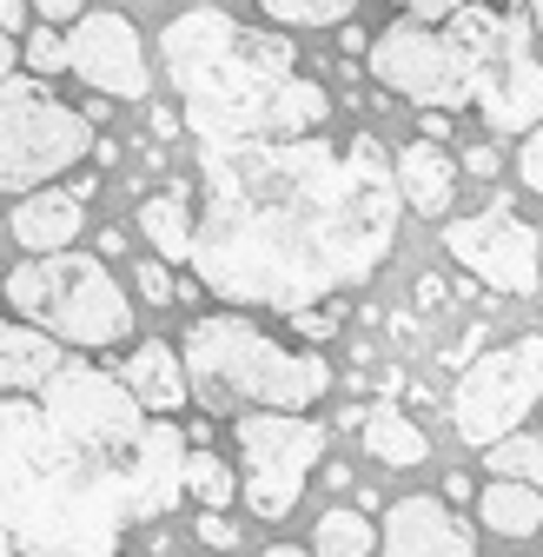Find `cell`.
I'll return each mask as SVG.
<instances>
[{"label":"cell","instance_id":"1","mask_svg":"<svg viewBox=\"0 0 543 557\" xmlns=\"http://www.w3.org/2000/svg\"><path fill=\"white\" fill-rule=\"evenodd\" d=\"M391 160L371 133L331 147L318 133L199 139L192 272L226 306L305 312L391 259L397 239Z\"/></svg>","mask_w":543,"mask_h":557},{"label":"cell","instance_id":"2","mask_svg":"<svg viewBox=\"0 0 543 557\" xmlns=\"http://www.w3.org/2000/svg\"><path fill=\"white\" fill-rule=\"evenodd\" d=\"M160 66L179 94L192 139H252V133H312L331 94L299 74L286 34H258L219 8H192L160 27Z\"/></svg>","mask_w":543,"mask_h":557},{"label":"cell","instance_id":"3","mask_svg":"<svg viewBox=\"0 0 543 557\" xmlns=\"http://www.w3.org/2000/svg\"><path fill=\"white\" fill-rule=\"evenodd\" d=\"M186 372L192 392L206 398V411H232V405H279V411H305L331 392V366L318 352H286L272 332H258L239 312H213L192 319L186 332Z\"/></svg>","mask_w":543,"mask_h":557},{"label":"cell","instance_id":"4","mask_svg":"<svg viewBox=\"0 0 543 557\" xmlns=\"http://www.w3.org/2000/svg\"><path fill=\"white\" fill-rule=\"evenodd\" d=\"M8 306L34 325H47L66 345H119L132 338V299L113 286L106 252H80V246H60V252H27L8 272Z\"/></svg>","mask_w":543,"mask_h":557},{"label":"cell","instance_id":"5","mask_svg":"<svg viewBox=\"0 0 543 557\" xmlns=\"http://www.w3.org/2000/svg\"><path fill=\"white\" fill-rule=\"evenodd\" d=\"M93 153V113H74L47 94L40 74L0 81V193H34L74 173Z\"/></svg>","mask_w":543,"mask_h":557},{"label":"cell","instance_id":"6","mask_svg":"<svg viewBox=\"0 0 543 557\" xmlns=\"http://www.w3.org/2000/svg\"><path fill=\"white\" fill-rule=\"evenodd\" d=\"M371 81L412 107H438V113H464L478 107V60H470V34L457 27V14H444V27L404 14L371 40Z\"/></svg>","mask_w":543,"mask_h":557},{"label":"cell","instance_id":"7","mask_svg":"<svg viewBox=\"0 0 543 557\" xmlns=\"http://www.w3.org/2000/svg\"><path fill=\"white\" fill-rule=\"evenodd\" d=\"M457 27L470 34L478 60V113L497 133H530L543 126V53H536V21L530 14H497L484 0H464Z\"/></svg>","mask_w":543,"mask_h":557},{"label":"cell","instance_id":"8","mask_svg":"<svg viewBox=\"0 0 543 557\" xmlns=\"http://www.w3.org/2000/svg\"><path fill=\"white\" fill-rule=\"evenodd\" d=\"M232 438H239V465H245L239 498L252 505V518H265V524L292 518L299 498H305V478L325 458V425H312L305 411L265 405V411L232 418Z\"/></svg>","mask_w":543,"mask_h":557},{"label":"cell","instance_id":"9","mask_svg":"<svg viewBox=\"0 0 543 557\" xmlns=\"http://www.w3.org/2000/svg\"><path fill=\"white\" fill-rule=\"evenodd\" d=\"M536 398H543V332L510 338L497 352L464 366V379L451 392V425H457L464 445L484 451V445H497L523 425L536 411Z\"/></svg>","mask_w":543,"mask_h":557},{"label":"cell","instance_id":"10","mask_svg":"<svg viewBox=\"0 0 543 557\" xmlns=\"http://www.w3.org/2000/svg\"><path fill=\"white\" fill-rule=\"evenodd\" d=\"M444 252L464 265V272H478L484 286L497 293H536V233L510 213L504 199H491L484 213H470V220H451L444 226Z\"/></svg>","mask_w":543,"mask_h":557},{"label":"cell","instance_id":"11","mask_svg":"<svg viewBox=\"0 0 543 557\" xmlns=\"http://www.w3.org/2000/svg\"><path fill=\"white\" fill-rule=\"evenodd\" d=\"M66 47H74V74H80L93 94H106V100H147V87H153L147 47H140V34H132L126 14L100 8V14L74 21Z\"/></svg>","mask_w":543,"mask_h":557},{"label":"cell","instance_id":"12","mask_svg":"<svg viewBox=\"0 0 543 557\" xmlns=\"http://www.w3.org/2000/svg\"><path fill=\"white\" fill-rule=\"evenodd\" d=\"M384 557H478V531L457 518L444 492L397 498L384 511Z\"/></svg>","mask_w":543,"mask_h":557},{"label":"cell","instance_id":"13","mask_svg":"<svg viewBox=\"0 0 543 557\" xmlns=\"http://www.w3.org/2000/svg\"><path fill=\"white\" fill-rule=\"evenodd\" d=\"M87 199H93V180H74V193L34 186V193H21L8 233L21 239V252H60L87 233Z\"/></svg>","mask_w":543,"mask_h":557},{"label":"cell","instance_id":"14","mask_svg":"<svg viewBox=\"0 0 543 557\" xmlns=\"http://www.w3.org/2000/svg\"><path fill=\"white\" fill-rule=\"evenodd\" d=\"M60 338L34 319H0V392H40L60 372Z\"/></svg>","mask_w":543,"mask_h":557},{"label":"cell","instance_id":"15","mask_svg":"<svg viewBox=\"0 0 543 557\" xmlns=\"http://www.w3.org/2000/svg\"><path fill=\"white\" fill-rule=\"evenodd\" d=\"M119 379H126L132 392H140V405H147V411H160V418H166V411H179V405L192 398V372H186V352H173L166 338H147L140 352L126 359V372H119Z\"/></svg>","mask_w":543,"mask_h":557},{"label":"cell","instance_id":"16","mask_svg":"<svg viewBox=\"0 0 543 557\" xmlns=\"http://www.w3.org/2000/svg\"><path fill=\"white\" fill-rule=\"evenodd\" d=\"M397 186H404V206H418V213H444L451 206V193H457V166H451V153L438 147V139L425 133L418 147H404L397 153Z\"/></svg>","mask_w":543,"mask_h":557},{"label":"cell","instance_id":"17","mask_svg":"<svg viewBox=\"0 0 543 557\" xmlns=\"http://www.w3.org/2000/svg\"><path fill=\"white\" fill-rule=\"evenodd\" d=\"M365 458H371V465H391V471H412V465L431 458V445H425V432H418V418H404V411L384 398L378 411H365Z\"/></svg>","mask_w":543,"mask_h":557},{"label":"cell","instance_id":"18","mask_svg":"<svg viewBox=\"0 0 543 557\" xmlns=\"http://www.w3.org/2000/svg\"><path fill=\"white\" fill-rule=\"evenodd\" d=\"M478 518L491 531H504V537H530V531H543V498L523 478H491L484 498H478Z\"/></svg>","mask_w":543,"mask_h":557},{"label":"cell","instance_id":"19","mask_svg":"<svg viewBox=\"0 0 543 557\" xmlns=\"http://www.w3.org/2000/svg\"><path fill=\"white\" fill-rule=\"evenodd\" d=\"M192 213H186V193H166V199H147L140 206V233L153 239L160 259H186L192 265Z\"/></svg>","mask_w":543,"mask_h":557},{"label":"cell","instance_id":"20","mask_svg":"<svg viewBox=\"0 0 543 557\" xmlns=\"http://www.w3.org/2000/svg\"><path fill=\"white\" fill-rule=\"evenodd\" d=\"M371 544H378V531H371L365 511H325L318 531H312V550L318 557H365Z\"/></svg>","mask_w":543,"mask_h":557},{"label":"cell","instance_id":"21","mask_svg":"<svg viewBox=\"0 0 543 557\" xmlns=\"http://www.w3.org/2000/svg\"><path fill=\"white\" fill-rule=\"evenodd\" d=\"M358 0H258L265 21H286V27H345Z\"/></svg>","mask_w":543,"mask_h":557},{"label":"cell","instance_id":"22","mask_svg":"<svg viewBox=\"0 0 543 557\" xmlns=\"http://www.w3.org/2000/svg\"><path fill=\"white\" fill-rule=\"evenodd\" d=\"M484 465H491L497 478H523V484H543V438H523V432H510V438L484 445Z\"/></svg>","mask_w":543,"mask_h":557},{"label":"cell","instance_id":"23","mask_svg":"<svg viewBox=\"0 0 543 557\" xmlns=\"http://www.w3.org/2000/svg\"><path fill=\"white\" fill-rule=\"evenodd\" d=\"M186 492H192L199 505L226 511V505H232V471H226L213 451H192V458H186Z\"/></svg>","mask_w":543,"mask_h":557},{"label":"cell","instance_id":"24","mask_svg":"<svg viewBox=\"0 0 543 557\" xmlns=\"http://www.w3.org/2000/svg\"><path fill=\"white\" fill-rule=\"evenodd\" d=\"M27 66H34V74H60V66H74V47H66L53 27H40V34L27 40Z\"/></svg>","mask_w":543,"mask_h":557},{"label":"cell","instance_id":"25","mask_svg":"<svg viewBox=\"0 0 543 557\" xmlns=\"http://www.w3.org/2000/svg\"><path fill=\"white\" fill-rule=\"evenodd\" d=\"M132 278H140V299H147V306H173V299H186V286H173L166 259H147V265L132 272Z\"/></svg>","mask_w":543,"mask_h":557},{"label":"cell","instance_id":"26","mask_svg":"<svg viewBox=\"0 0 543 557\" xmlns=\"http://www.w3.org/2000/svg\"><path fill=\"white\" fill-rule=\"evenodd\" d=\"M517 173H523V186H530V193H543V126L523 139V153H517Z\"/></svg>","mask_w":543,"mask_h":557},{"label":"cell","instance_id":"27","mask_svg":"<svg viewBox=\"0 0 543 557\" xmlns=\"http://www.w3.org/2000/svg\"><path fill=\"white\" fill-rule=\"evenodd\" d=\"M199 537H206L213 550H232V544H239L232 524H226V511H213V505H206V518H199Z\"/></svg>","mask_w":543,"mask_h":557},{"label":"cell","instance_id":"28","mask_svg":"<svg viewBox=\"0 0 543 557\" xmlns=\"http://www.w3.org/2000/svg\"><path fill=\"white\" fill-rule=\"evenodd\" d=\"M404 14H418V21H444V14H457L464 0H397Z\"/></svg>","mask_w":543,"mask_h":557},{"label":"cell","instance_id":"29","mask_svg":"<svg viewBox=\"0 0 543 557\" xmlns=\"http://www.w3.org/2000/svg\"><path fill=\"white\" fill-rule=\"evenodd\" d=\"M80 8H87V0H34V14H40V21H74Z\"/></svg>","mask_w":543,"mask_h":557},{"label":"cell","instance_id":"30","mask_svg":"<svg viewBox=\"0 0 543 557\" xmlns=\"http://www.w3.org/2000/svg\"><path fill=\"white\" fill-rule=\"evenodd\" d=\"M179 126H186V120H179V113H166V107H160V113H153V133H160V139H179Z\"/></svg>","mask_w":543,"mask_h":557},{"label":"cell","instance_id":"31","mask_svg":"<svg viewBox=\"0 0 543 557\" xmlns=\"http://www.w3.org/2000/svg\"><path fill=\"white\" fill-rule=\"evenodd\" d=\"M464 166H470V173H497V147H478V153H470Z\"/></svg>","mask_w":543,"mask_h":557},{"label":"cell","instance_id":"32","mask_svg":"<svg viewBox=\"0 0 543 557\" xmlns=\"http://www.w3.org/2000/svg\"><path fill=\"white\" fill-rule=\"evenodd\" d=\"M21 21H27V14H21V0H0V27L21 34Z\"/></svg>","mask_w":543,"mask_h":557},{"label":"cell","instance_id":"33","mask_svg":"<svg viewBox=\"0 0 543 557\" xmlns=\"http://www.w3.org/2000/svg\"><path fill=\"white\" fill-rule=\"evenodd\" d=\"M8 74H14V34L0 27V81H8Z\"/></svg>","mask_w":543,"mask_h":557},{"label":"cell","instance_id":"34","mask_svg":"<svg viewBox=\"0 0 543 557\" xmlns=\"http://www.w3.org/2000/svg\"><path fill=\"white\" fill-rule=\"evenodd\" d=\"M444 498H451V505H464V498H470V478H457V471H451V478H444Z\"/></svg>","mask_w":543,"mask_h":557},{"label":"cell","instance_id":"35","mask_svg":"<svg viewBox=\"0 0 543 557\" xmlns=\"http://www.w3.org/2000/svg\"><path fill=\"white\" fill-rule=\"evenodd\" d=\"M100 252H106V259H119V252H126V233H119V226H113V233H100Z\"/></svg>","mask_w":543,"mask_h":557},{"label":"cell","instance_id":"36","mask_svg":"<svg viewBox=\"0 0 543 557\" xmlns=\"http://www.w3.org/2000/svg\"><path fill=\"white\" fill-rule=\"evenodd\" d=\"M258 557H305L299 544H272V550H258Z\"/></svg>","mask_w":543,"mask_h":557},{"label":"cell","instance_id":"37","mask_svg":"<svg viewBox=\"0 0 543 557\" xmlns=\"http://www.w3.org/2000/svg\"><path fill=\"white\" fill-rule=\"evenodd\" d=\"M530 21H536V34H543V0H530Z\"/></svg>","mask_w":543,"mask_h":557},{"label":"cell","instance_id":"38","mask_svg":"<svg viewBox=\"0 0 543 557\" xmlns=\"http://www.w3.org/2000/svg\"><path fill=\"white\" fill-rule=\"evenodd\" d=\"M14 557H34V550H14Z\"/></svg>","mask_w":543,"mask_h":557}]
</instances>
